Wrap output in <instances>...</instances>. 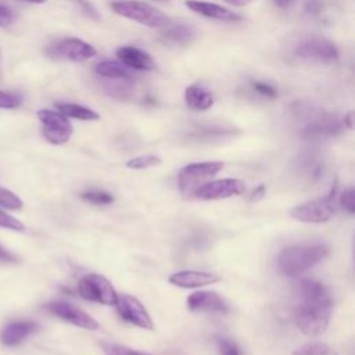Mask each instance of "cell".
<instances>
[{
  "label": "cell",
  "instance_id": "1",
  "mask_svg": "<svg viewBox=\"0 0 355 355\" xmlns=\"http://www.w3.org/2000/svg\"><path fill=\"white\" fill-rule=\"evenodd\" d=\"M298 302L294 309L297 327L311 338L320 337L330 322L333 298L329 288L312 279H301L295 284Z\"/></svg>",
  "mask_w": 355,
  "mask_h": 355
},
{
  "label": "cell",
  "instance_id": "2",
  "mask_svg": "<svg viewBox=\"0 0 355 355\" xmlns=\"http://www.w3.org/2000/svg\"><path fill=\"white\" fill-rule=\"evenodd\" d=\"M329 254L324 244H305L284 248L277 258V266L286 276H298L323 261Z\"/></svg>",
  "mask_w": 355,
  "mask_h": 355
},
{
  "label": "cell",
  "instance_id": "3",
  "mask_svg": "<svg viewBox=\"0 0 355 355\" xmlns=\"http://www.w3.org/2000/svg\"><path fill=\"white\" fill-rule=\"evenodd\" d=\"M337 184L324 196L294 207L290 216L302 223H324L330 220L337 212Z\"/></svg>",
  "mask_w": 355,
  "mask_h": 355
},
{
  "label": "cell",
  "instance_id": "4",
  "mask_svg": "<svg viewBox=\"0 0 355 355\" xmlns=\"http://www.w3.org/2000/svg\"><path fill=\"white\" fill-rule=\"evenodd\" d=\"M111 8L115 14L150 28H162L171 24V18L168 15L143 1L116 0L111 3Z\"/></svg>",
  "mask_w": 355,
  "mask_h": 355
},
{
  "label": "cell",
  "instance_id": "5",
  "mask_svg": "<svg viewBox=\"0 0 355 355\" xmlns=\"http://www.w3.org/2000/svg\"><path fill=\"white\" fill-rule=\"evenodd\" d=\"M223 169V162L220 161H204L194 162L183 166L178 175L179 191L183 197L190 198L194 193L205 184L211 178Z\"/></svg>",
  "mask_w": 355,
  "mask_h": 355
},
{
  "label": "cell",
  "instance_id": "6",
  "mask_svg": "<svg viewBox=\"0 0 355 355\" xmlns=\"http://www.w3.org/2000/svg\"><path fill=\"white\" fill-rule=\"evenodd\" d=\"M78 293L83 300L103 305H115L118 297L111 282L97 273L82 276L78 282Z\"/></svg>",
  "mask_w": 355,
  "mask_h": 355
},
{
  "label": "cell",
  "instance_id": "7",
  "mask_svg": "<svg viewBox=\"0 0 355 355\" xmlns=\"http://www.w3.org/2000/svg\"><path fill=\"white\" fill-rule=\"evenodd\" d=\"M37 118L42 122L43 137L55 146L65 144L73 132L69 119L60 111L53 110H39Z\"/></svg>",
  "mask_w": 355,
  "mask_h": 355
},
{
  "label": "cell",
  "instance_id": "8",
  "mask_svg": "<svg viewBox=\"0 0 355 355\" xmlns=\"http://www.w3.org/2000/svg\"><path fill=\"white\" fill-rule=\"evenodd\" d=\"M46 54L57 60H69V61L82 62L94 57L96 49L82 39L67 37L47 46Z\"/></svg>",
  "mask_w": 355,
  "mask_h": 355
},
{
  "label": "cell",
  "instance_id": "9",
  "mask_svg": "<svg viewBox=\"0 0 355 355\" xmlns=\"http://www.w3.org/2000/svg\"><path fill=\"white\" fill-rule=\"evenodd\" d=\"M114 306L116 308V312L121 316V319H123L125 322L146 330L154 329V322L150 313L137 298L129 294H118Z\"/></svg>",
  "mask_w": 355,
  "mask_h": 355
},
{
  "label": "cell",
  "instance_id": "10",
  "mask_svg": "<svg viewBox=\"0 0 355 355\" xmlns=\"http://www.w3.org/2000/svg\"><path fill=\"white\" fill-rule=\"evenodd\" d=\"M244 191H245V184L243 180L234 179V178H226V179L207 182L194 193L193 197L201 201H209V200H222L233 196H240Z\"/></svg>",
  "mask_w": 355,
  "mask_h": 355
},
{
  "label": "cell",
  "instance_id": "11",
  "mask_svg": "<svg viewBox=\"0 0 355 355\" xmlns=\"http://www.w3.org/2000/svg\"><path fill=\"white\" fill-rule=\"evenodd\" d=\"M47 309L55 315L57 318L86 330H97L100 327L98 322L93 319L87 312L78 308L73 304L65 302V301H53L47 304Z\"/></svg>",
  "mask_w": 355,
  "mask_h": 355
},
{
  "label": "cell",
  "instance_id": "12",
  "mask_svg": "<svg viewBox=\"0 0 355 355\" xmlns=\"http://www.w3.org/2000/svg\"><path fill=\"white\" fill-rule=\"evenodd\" d=\"M295 55L302 60L331 62L338 58L337 47L326 39H308L301 42L295 50Z\"/></svg>",
  "mask_w": 355,
  "mask_h": 355
},
{
  "label": "cell",
  "instance_id": "13",
  "mask_svg": "<svg viewBox=\"0 0 355 355\" xmlns=\"http://www.w3.org/2000/svg\"><path fill=\"white\" fill-rule=\"evenodd\" d=\"M186 305L191 312L202 313H229L230 306L223 297L215 291H194L186 300Z\"/></svg>",
  "mask_w": 355,
  "mask_h": 355
},
{
  "label": "cell",
  "instance_id": "14",
  "mask_svg": "<svg viewBox=\"0 0 355 355\" xmlns=\"http://www.w3.org/2000/svg\"><path fill=\"white\" fill-rule=\"evenodd\" d=\"M343 122L331 114H316L306 119L301 136L311 139V137H324V136H334L338 135L343 129Z\"/></svg>",
  "mask_w": 355,
  "mask_h": 355
},
{
  "label": "cell",
  "instance_id": "15",
  "mask_svg": "<svg viewBox=\"0 0 355 355\" xmlns=\"http://www.w3.org/2000/svg\"><path fill=\"white\" fill-rule=\"evenodd\" d=\"M219 275L205 270H179L169 276V283L180 288H198L219 282Z\"/></svg>",
  "mask_w": 355,
  "mask_h": 355
},
{
  "label": "cell",
  "instance_id": "16",
  "mask_svg": "<svg viewBox=\"0 0 355 355\" xmlns=\"http://www.w3.org/2000/svg\"><path fill=\"white\" fill-rule=\"evenodd\" d=\"M116 57L128 68L139 71L155 69V61L144 50L135 46H122L116 50Z\"/></svg>",
  "mask_w": 355,
  "mask_h": 355
},
{
  "label": "cell",
  "instance_id": "17",
  "mask_svg": "<svg viewBox=\"0 0 355 355\" xmlns=\"http://www.w3.org/2000/svg\"><path fill=\"white\" fill-rule=\"evenodd\" d=\"M186 7H189L191 11L204 15L207 18H214L218 21H225V22H239L241 21V17L226 7H222L215 3H208V1H201V0H184Z\"/></svg>",
  "mask_w": 355,
  "mask_h": 355
},
{
  "label": "cell",
  "instance_id": "18",
  "mask_svg": "<svg viewBox=\"0 0 355 355\" xmlns=\"http://www.w3.org/2000/svg\"><path fill=\"white\" fill-rule=\"evenodd\" d=\"M37 323L32 320H18L7 324L0 333V341L7 347L21 344L25 338L37 330Z\"/></svg>",
  "mask_w": 355,
  "mask_h": 355
},
{
  "label": "cell",
  "instance_id": "19",
  "mask_svg": "<svg viewBox=\"0 0 355 355\" xmlns=\"http://www.w3.org/2000/svg\"><path fill=\"white\" fill-rule=\"evenodd\" d=\"M184 100L189 108L194 111H205L214 105V96L200 85H190L184 90Z\"/></svg>",
  "mask_w": 355,
  "mask_h": 355
},
{
  "label": "cell",
  "instance_id": "20",
  "mask_svg": "<svg viewBox=\"0 0 355 355\" xmlns=\"http://www.w3.org/2000/svg\"><path fill=\"white\" fill-rule=\"evenodd\" d=\"M57 111H60L67 118H75L79 121H97L100 119V115L93 111L92 108H87L80 104L75 103H55Z\"/></svg>",
  "mask_w": 355,
  "mask_h": 355
},
{
  "label": "cell",
  "instance_id": "21",
  "mask_svg": "<svg viewBox=\"0 0 355 355\" xmlns=\"http://www.w3.org/2000/svg\"><path fill=\"white\" fill-rule=\"evenodd\" d=\"M94 72L98 76L107 78V79H123V80H130V72L128 67H125L121 62L116 61H101L96 65Z\"/></svg>",
  "mask_w": 355,
  "mask_h": 355
},
{
  "label": "cell",
  "instance_id": "22",
  "mask_svg": "<svg viewBox=\"0 0 355 355\" xmlns=\"http://www.w3.org/2000/svg\"><path fill=\"white\" fill-rule=\"evenodd\" d=\"M196 36V31L186 25V24H178L162 32V39L165 42H171L175 44H187L190 43Z\"/></svg>",
  "mask_w": 355,
  "mask_h": 355
},
{
  "label": "cell",
  "instance_id": "23",
  "mask_svg": "<svg viewBox=\"0 0 355 355\" xmlns=\"http://www.w3.org/2000/svg\"><path fill=\"white\" fill-rule=\"evenodd\" d=\"M293 355H338L329 344L319 341V340H312L301 347H298Z\"/></svg>",
  "mask_w": 355,
  "mask_h": 355
},
{
  "label": "cell",
  "instance_id": "24",
  "mask_svg": "<svg viewBox=\"0 0 355 355\" xmlns=\"http://www.w3.org/2000/svg\"><path fill=\"white\" fill-rule=\"evenodd\" d=\"M80 198L96 205H108L114 201V196L111 193L100 189H92V190L83 191L80 194Z\"/></svg>",
  "mask_w": 355,
  "mask_h": 355
},
{
  "label": "cell",
  "instance_id": "25",
  "mask_svg": "<svg viewBox=\"0 0 355 355\" xmlns=\"http://www.w3.org/2000/svg\"><path fill=\"white\" fill-rule=\"evenodd\" d=\"M159 164H161V158L157 155H151V154L139 155V157H135V158H130L129 161H126V166L130 169H136V171L153 168Z\"/></svg>",
  "mask_w": 355,
  "mask_h": 355
},
{
  "label": "cell",
  "instance_id": "26",
  "mask_svg": "<svg viewBox=\"0 0 355 355\" xmlns=\"http://www.w3.org/2000/svg\"><path fill=\"white\" fill-rule=\"evenodd\" d=\"M103 352L105 355H153L144 351H137L130 347L122 345V344H115V343H101Z\"/></svg>",
  "mask_w": 355,
  "mask_h": 355
},
{
  "label": "cell",
  "instance_id": "27",
  "mask_svg": "<svg viewBox=\"0 0 355 355\" xmlns=\"http://www.w3.org/2000/svg\"><path fill=\"white\" fill-rule=\"evenodd\" d=\"M22 200L15 193H12L8 189L0 187V207H4L11 211H18L22 208Z\"/></svg>",
  "mask_w": 355,
  "mask_h": 355
},
{
  "label": "cell",
  "instance_id": "28",
  "mask_svg": "<svg viewBox=\"0 0 355 355\" xmlns=\"http://www.w3.org/2000/svg\"><path fill=\"white\" fill-rule=\"evenodd\" d=\"M219 355H243L241 348L232 340L220 337L216 340Z\"/></svg>",
  "mask_w": 355,
  "mask_h": 355
},
{
  "label": "cell",
  "instance_id": "29",
  "mask_svg": "<svg viewBox=\"0 0 355 355\" xmlns=\"http://www.w3.org/2000/svg\"><path fill=\"white\" fill-rule=\"evenodd\" d=\"M337 202L343 207L345 212L352 215L355 212V190L352 187L345 189L340 194V198H337Z\"/></svg>",
  "mask_w": 355,
  "mask_h": 355
},
{
  "label": "cell",
  "instance_id": "30",
  "mask_svg": "<svg viewBox=\"0 0 355 355\" xmlns=\"http://www.w3.org/2000/svg\"><path fill=\"white\" fill-rule=\"evenodd\" d=\"M22 104V96L18 93L11 92H1L0 90V108L12 110Z\"/></svg>",
  "mask_w": 355,
  "mask_h": 355
},
{
  "label": "cell",
  "instance_id": "31",
  "mask_svg": "<svg viewBox=\"0 0 355 355\" xmlns=\"http://www.w3.org/2000/svg\"><path fill=\"white\" fill-rule=\"evenodd\" d=\"M0 227L17 230V232H24L25 230V226L21 220H18L17 218L8 215L7 212H4L1 209H0Z\"/></svg>",
  "mask_w": 355,
  "mask_h": 355
},
{
  "label": "cell",
  "instance_id": "32",
  "mask_svg": "<svg viewBox=\"0 0 355 355\" xmlns=\"http://www.w3.org/2000/svg\"><path fill=\"white\" fill-rule=\"evenodd\" d=\"M129 80H122V83L119 85H111V86H107V92L112 96V97H116V98H128L130 96V86L128 83Z\"/></svg>",
  "mask_w": 355,
  "mask_h": 355
},
{
  "label": "cell",
  "instance_id": "33",
  "mask_svg": "<svg viewBox=\"0 0 355 355\" xmlns=\"http://www.w3.org/2000/svg\"><path fill=\"white\" fill-rule=\"evenodd\" d=\"M251 85H252L255 92H258L259 94L265 96L266 98H276L277 97V90L272 85H269V83L254 80V82H251Z\"/></svg>",
  "mask_w": 355,
  "mask_h": 355
},
{
  "label": "cell",
  "instance_id": "34",
  "mask_svg": "<svg viewBox=\"0 0 355 355\" xmlns=\"http://www.w3.org/2000/svg\"><path fill=\"white\" fill-rule=\"evenodd\" d=\"M15 21V12L4 4H0V26H8Z\"/></svg>",
  "mask_w": 355,
  "mask_h": 355
},
{
  "label": "cell",
  "instance_id": "35",
  "mask_svg": "<svg viewBox=\"0 0 355 355\" xmlns=\"http://www.w3.org/2000/svg\"><path fill=\"white\" fill-rule=\"evenodd\" d=\"M305 11L311 15H316L322 11V0H306L305 1Z\"/></svg>",
  "mask_w": 355,
  "mask_h": 355
},
{
  "label": "cell",
  "instance_id": "36",
  "mask_svg": "<svg viewBox=\"0 0 355 355\" xmlns=\"http://www.w3.org/2000/svg\"><path fill=\"white\" fill-rule=\"evenodd\" d=\"M75 3H78L80 7H82V10L87 14V15H90V17H93V18H98V14H97V11H96V8H94V6L92 4V3H89V0H73Z\"/></svg>",
  "mask_w": 355,
  "mask_h": 355
},
{
  "label": "cell",
  "instance_id": "37",
  "mask_svg": "<svg viewBox=\"0 0 355 355\" xmlns=\"http://www.w3.org/2000/svg\"><path fill=\"white\" fill-rule=\"evenodd\" d=\"M0 261H1V262H11V263H15V262H17V257L0 245Z\"/></svg>",
  "mask_w": 355,
  "mask_h": 355
},
{
  "label": "cell",
  "instance_id": "38",
  "mask_svg": "<svg viewBox=\"0 0 355 355\" xmlns=\"http://www.w3.org/2000/svg\"><path fill=\"white\" fill-rule=\"evenodd\" d=\"M263 194H265V186H259L257 190L252 191L251 200H252V201H254V200H259V198L263 197Z\"/></svg>",
  "mask_w": 355,
  "mask_h": 355
},
{
  "label": "cell",
  "instance_id": "39",
  "mask_svg": "<svg viewBox=\"0 0 355 355\" xmlns=\"http://www.w3.org/2000/svg\"><path fill=\"white\" fill-rule=\"evenodd\" d=\"M343 125H344L345 128H348V129H352V111H349V112H347V114L344 115V118H343Z\"/></svg>",
  "mask_w": 355,
  "mask_h": 355
},
{
  "label": "cell",
  "instance_id": "40",
  "mask_svg": "<svg viewBox=\"0 0 355 355\" xmlns=\"http://www.w3.org/2000/svg\"><path fill=\"white\" fill-rule=\"evenodd\" d=\"M295 0H273V3L279 7V8H287L290 7Z\"/></svg>",
  "mask_w": 355,
  "mask_h": 355
},
{
  "label": "cell",
  "instance_id": "41",
  "mask_svg": "<svg viewBox=\"0 0 355 355\" xmlns=\"http://www.w3.org/2000/svg\"><path fill=\"white\" fill-rule=\"evenodd\" d=\"M226 3H229V4H233V6H244V4H247L250 0H225Z\"/></svg>",
  "mask_w": 355,
  "mask_h": 355
},
{
  "label": "cell",
  "instance_id": "42",
  "mask_svg": "<svg viewBox=\"0 0 355 355\" xmlns=\"http://www.w3.org/2000/svg\"><path fill=\"white\" fill-rule=\"evenodd\" d=\"M25 1H29V3H35V4H42V3H44L46 0H25Z\"/></svg>",
  "mask_w": 355,
  "mask_h": 355
}]
</instances>
